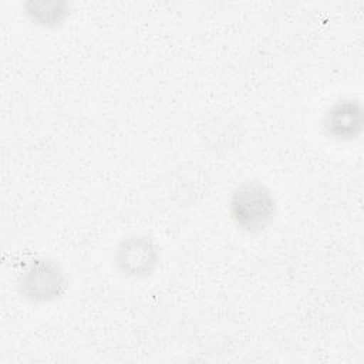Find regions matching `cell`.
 Returning a JSON list of instances; mask_svg holds the SVG:
<instances>
[{"label":"cell","mask_w":364,"mask_h":364,"mask_svg":"<svg viewBox=\"0 0 364 364\" xmlns=\"http://www.w3.org/2000/svg\"><path fill=\"white\" fill-rule=\"evenodd\" d=\"M324 129L331 138L353 139L361 131L363 111L361 105L353 100H340L334 102L324 114Z\"/></svg>","instance_id":"obj_3"},{"label":"cell","mask_w":364,"mask_h":364,"mask_svg":"<svg viewBox=\"0 0 364 364\" xmlns=\"http://www.w3.org/2000/svg\"><path fill=\"white\" fill-rule=\"evenodd\" d=\"M117 260L127 274H149L158 260V250L146 237H132L121 243Z\"/></svg>","instance_id":"obj_4"},{"label":"cell","mask_w":364,"mask_h":364,"mask_svg":"<svg viewBox=\"0 0 364 364\" xmlns=\"http://www.w3.org/2000/svg\"><path fill=\"white\" fill-rule=\"evenodd\" d=\"M229 212L233 222L246 232L264 229L276 213L272 192L260 182H245L232 195Z\"/></svg>","instance_id":"obj_1"},{"label":"cell","mask_w":364,"mask_h":364,"mask_svg":"<svg viewBox=\"0 0 364 364\" xmlns=\"http://www.w3.org/2000/svg\"><path fill=\"white\" fill-rule=\"evenodd\" d=\"M21 293L33 301H48L64 290V277L58 266L48 260H34L20 276Z\"/></svg>","instance_id":"obj_2"}]
</instances>
